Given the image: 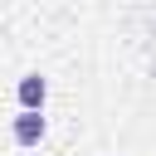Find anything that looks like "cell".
<instances>
[{
  "mask_svg": "<svg viewBox=\"0 0 156 156\" xmlns=\"http://www.w3.org/2000/svg\"><path fill=\"white\" fill-rule=\"evenodd\" d=\"M44 132H49L44 112H29V107H20V112H15V122H10V141H15V146H39V141H44Z\"/></svg>",
  "mask_w": 156,
  "mask_h": 156,
  "instance_id": "obj_1",
  "label": "cell"
},
{
  "mask_svg": "<svg viewBox=\"0 0 156 156\" xmlns=\"http://www.w3.org/2000/svg\"><path fill=\"white\" fill-rule=\"evenodd\" d=\"M15 98H20V107L44 112V102H49V78H44V73H24V78L15 83Z\"/></svg>",
  "mask_w": 156,
  "mask_h": 156,
  "instance_id": "obj_2",
  "label": "cell"
}]
</instances>
